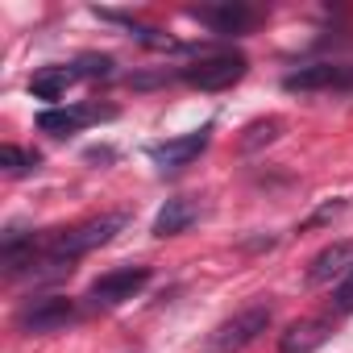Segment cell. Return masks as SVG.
<instances>
[{
    "label": "cell",
    "instance_id": "6da1fadb",
    "mask_svg": "<svg viewBox=\"0 0 353 353\" xmlns=\"http://www.w3.org/2000/svg\"><path fill=\"white\" fill-rule=\"evenodd\" d=\"M121 229H125V216L121 212L117 216H96V221H83V225H75L67 233H54L46 241V254L50 258H63V262H75L79 254H92V250L108 245Z\"/></svg>",
    "mask_w": 353,
    "mask_h": 353
},
{
    "label": "cell",
    "instance_id": "7a4b0ae2",
    "mask_svg": "<svg viewBox=\"0 0 353 353\" xmlns=\"http://www.w3.org/2000/svg\"><path fill=\"white\" fill-rule=\"evenodd\" d=\"M270 303H250L241 307L233 320H225L212 336H208V353H241L245 345H254L266 328H270Z\"/></svg>",
    "mask_w": 353,
    "mask_h": 353
},
{
    "label": "cell",
    "instance_id": "3957f363",
    "mask_svg": "<svg viewBox=\"0 0 353 353\" xmlns=\"http://www.w3.org/2000/svg\"><path fill=\"white\" fill-rule=\"evenodd\" d=\"M245 71H250L245 54L225 50V54H208V59H200L196 67H188V71H183V79H188L192 88H200V92H225V88L241 83V79H245Z\"/></svg>",
    "mask_w": 353,
    "mask_h": 353
},
{
    "label": "cell",
    "instance_id": "277c9868",
    "mask_svg": "<svg viewBox=\"0 0 353 353\" xmlns=\"http://www.w3.org/2000/svg\"><path fill=\"white\" fill-rule=\"evenodd\" d=\"M150 283V266H121V270H108L92 283L88 291V303L92 307H121L125 299H133L141 287Z\"/></svg>",
    "mask_w": 353,
    "mask_h": 353
},
{
    "label": "cell",
    "instance_id": "5b68a950",
    "mask_svg": "<svg viewBox=\"0 0 353 353\" xmlns=\"http://www.w3.org/2000/svg\"><path fill=\"white\" fill-rule=\"evenodd\" d=\"M75 316H79V312H75L71 299L46 295V299H34V303H26V307L17 312V328H21V332H59V328H67Z\"/></svg>",
    "mask_w": 353,
    "mask_h": 353
},
{
    "label": "cell",
    "instance_id": "8992f818",
    "mask_svg": "<svg viewBox=\"0 0 353 353\" xmlns=\"http://www.w3.org/2000/svg\"><path fill=\"white\" fill-rule=\"evenodd\" d=\"M212 141V129H200V133H188V137H170V141H154L150 145V158L162 166V170H183L192 166Z\"/></svg>",
    "mask_w": 353,
    "mask_h": 353
},
{
    "label": "cell",
    "instance_id": "52a82bcc",
    "mask_svg": "<svg viewBox=\"0 0 353 353\" xmlns=\"http://www.w3.org/2000/svg\"><path fill=\"white\" fill-rule=\"evenodd\" d=\"M100 117H112V108H100V104H71V108H42L38 112V129L42 133H54V137H67Z\"/></svg>",
    "mask_w": 353,
    "mask_h": 353
},
{
    "label": "cell",
    "instance_id": "ba28073f",
    "mask_svg": "<svg viewBox=\"0 0 353 353\" xmlns=\"http://www.w3.org/2000/svg\"><path fill=\"white\" fill-rule=\"evenodd\" d=\"M349 83H353V67H336V63H312L283 79L287 92H320V88H349Z\"/></svg>",
    "mask_w": 353,
    "mask_h": 353
},
{
    "label": "cell",
    "instance_id": "9c48e42d",
    "mask_svg": "<svg viewBox=\"0 0 353 353\" xmlns=\"http://www.w3.org/2000/svg\"><path fill=\"white\" fill-rule=\"evenodd\" d=\"M353 266V241H332L307 262V287H324Z\"/></svg>",
    "mask_w": 353,
    "mask_h": 353
},
{
    "label": "cell",
    "instance_id": "30bf717a",
    "mask_svg": "<svg viewBox=\"0 0 353 353\" xmlns=\"http://www.w3.org/2000/svg\"><path fill=\"white\" fill-rule=\"evenodd\" d=\"M328 341V320H295L279 336V353H316Z\"/></svg>",
    "mask_w": 353,
    "mask_h": 353
},
{
    "label": "cell",
    "instance_id": "8fae6325",
    "mask_svg": "<svg viewBox=\"0 0 353 353\" xmlns=\"http://www.w3.org/2000/svg\"><path fill=\"white\" fill-rule=\"evenodd\" d=\"M196 221V204L192 200H183V196H174V200H166L162 208H158V216H154V237H174V233H183L188 225Z\"/></svg>",
    "mask_w": 353,
    "mask_h": 353
},
{
    "label": "cell",
    "instance_id": "7c38bea8",
    "mask_svg": "<svg viewBox=\"0 0 353 353\" xmlns=\"http://www.w3.org/2000/svg\"><path fill=\"white\" fill-rule=\"evenodd\" d=\"M200 21H208L216 34H241L254 26V13L245 5H221V9H196Z\"/></svg>",
    "mask_w": 353,
    "mask_h": 353
},
{
    "label": "cell",
    "instance_id": "4fadbf2b",
    "mask_svg": "<svg viewBox=\"0 0 353 353\" xmlns=\"http://www.w3.org/2000/svg\"><path fill=\"white\" fill-rule=\"evenodd\" d=\"M71 79H75L71 67H50V71H38V75L30 79V92H34L38 100H59V96L67 92Z\"/></svg>",
    "mask_w": 353,
    "mask_h": 353
},
{
    "label": "cell",
    "instance_id": "5bb4252c",
    "mask_svg": "<svg viewBox=\"0 0 353 353\" xmlns=\"http://www.w3.org/2000/svg\"><path fill=\"white\" fill-rule=\"evenodd\" d=\"M283 133V121L279 117H266V121H254L245 133H241V150L245 154H254V150H262V145H270L274 137Z\"/></svg>",
    "mask_w": 353,
    "mask_h": 353
},
{
    "label": "cell",
    "instance_id": "9a60e30c",
    "mask_svg": "<svg viewBox=\"0 0 353 353\" xmlns=\"http://www.w3.org/2000/svg\"><path fill=\"white\" fill-rule=\"evenodd\" d=\"M38 154H30V150H21V145H0V166H5L9 174H30V170H38Z\"/></svg>",
    "mask_w": 353,
    "mask_h": 353
},
{
    "label": "cell",
    "instance_id": "2e32d148",
    "mask_svg": "<svg viewBox=\"0 0 353 353\" xmlns=\"http://www.w3.org/2000/svg\"><path fill=\"white\" fill-rule=\"evenodd\" d=\"M112 67H117V63H112L108 54H83L71 71H75V79H108Z\"/></svg>",
    "mask_w": 353,
    "mask_h": 353
},
{
    "label": "cell",
    "instance_id": "e0dca14e",
    "mask_svg": "<svg viewBox=\"0 0 353 353\" xmlns=\"http://www.w3.org/2000/svg\"><path fill=\"white\" fill-rule=\"evenodd\" d=\"M332 312L336 316H349L353 312V266L336 279V287H332Z\"/></svg>",
    "mask_w": 353,
    "mask_h": 353
}]
</instances>
